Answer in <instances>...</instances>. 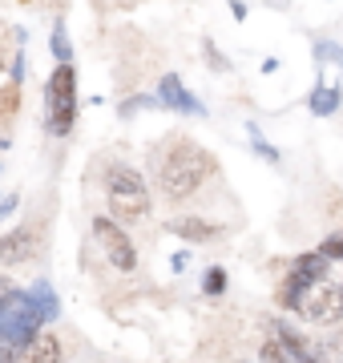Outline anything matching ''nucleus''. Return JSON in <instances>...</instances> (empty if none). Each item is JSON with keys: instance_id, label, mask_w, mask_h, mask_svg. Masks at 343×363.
<instances>
[{"instance_id": "bb28decb", "label": "nucleus", "mask_w": 343, "mask_h": 363, "mask_svg": "<svg viewBox=\"0 0 343 363\" xmlns=\"http://www.w3.org/2000/svg\"><path fill=\"white\" fill-rule=\"evenodd\" d=\"M247 13H251V9H247L242 0H230V16H235V21H247Z\"/></svg>"}, {"instance_id": "ddd939ff", "label": "nucleus", "mask_w": 343, "mask_h": 363, "mask_svg": "<svg viewBox=\"0 0 343 363\" xmlns=\"http://www.w3.org/2000/svg\"><path fill=\"white\" fill-rule=\"evenodd\" d=\"M339 105H343V89H339V85H323V81H319L315 89L307 93V109H311V117L339 113Z\"/></svg>"}, {"instance_id": "1a4fd4ad", "label": "nucleus", "mask_w": 343, "mask_h": 363, "mask_svg": "<svg viewBox=\"0 0 343 363\" xmlns=\"http://www.w3.org/2000/svg\"><path fill=\"white\" fill-rule=\"evenodd\" d=\"M37 250V234L33 226H16V230L0 234V267H16V262H28Z\"/></svg>"}, {"instance_id": "c85d7f7f", "label": "nucleus", "mask_w": 343, "mask_h": 363, "mask_svg": "<svg viewBox=\"0 0 343 363\" xmlns=\"http://www.w3.org/2000/svg\"><path fill=\"white\" fill-rule=\"evenodd\" d=\"M263 4H266V9H275V13H287V9H291V0H263Z\"/></svg>"}, {"instance_id": "b1692460", "label": "nucleus", "mask_w": 343, "mask_h": 363, "mask_svg": "<svg viewBox=\"0 0 343 363\" xmlns=\"http://www.w3.org/2000/svg\"><path fill=\"white\" fill-rule=\"evenodd\" d=\"M21 105V85H4L0 89V117H13Z\"/></svg>"}, {"instance_id": "dca6fc26", "label": "nucleus", "mask_w": 343, "mask_h": 363, "mask_svg": "<svg viewBox=\"0 0 343 363\" xmlns=\"http://www.w3.org/2000/svg\"><path fill=\"white\" fill-rule=\"evenodd\" d=\"M303 295H307V283L299 274H287V283L279 286V307H283V311H299Z\"/></svg>"}, {"instance_id": "4468645a", "label": "nucleus", "mask_w": 343, "mask_h": 363, "mask_svg": "<svg viewBox=\"0 0 343 363\" xmlns=\"http://www.w3.org/2000/svg\"><path fill=\"white\" fill-rule=\"evenodd\" d=\"M28 298H33V307L40 311V319H45V323H53L57 315H61V298H57V291L45 283V279H37V283H33Z\"/></svg>"}, {"instance_id": "4be33fe9", "label": "nucleus", "mask_w": 343, "mask_h": 363, "mask_svg": "<svg viewBox=\"0 0 343 363\" xmlns=\"http://www.w3.org/2000/svg\"><path fill=\"white\" fill-rule=\"evenodd\" d=\"M202 291H206L210 298L223 295V291H226V271H223V267H210V271H206V279H202Z\"/></svg>"}, {"instance_id": "f03ea898", "label": "nucleus", "mask_w": 343, "mask_h": 363, "mask_svg": "<svg viewBox=\"0 0 343 363\" xmlns=\"http://www.w3.org/2000/svg\"><path fill=\"white\" fill-rule=\"evenodd\" d=\"M106 206L113 222H137L150 214V190L133 166H109L106 169Z\"/></svg>"}, {"instance_id": "f3484780", "label": "nucleus", "mask_w": 343, "mask_h": 363, "mask_svg": "<svg viewBox=\"0 0 343 363\" xmlns=\"http://www.w3.org/2000/svg\"><path fill=\"white\" fill-rule=\"evenodd\" d=\"M49 52H53L57 65H73V40L65 33V21H57L53 25V37H49Z\"/></svg>"}, {"instance_id": "423d86ee", "label": "nucleus", "mask_w": 343, "mask_h": 363, "mask_svg": "<svg viewBox=\"0 0 343 363\" xmlns=\"http://www.w3.org/2000/svg\"><path fill=\"white\" fill-rule=\"evenodd\" d=\"M266 331H271V339L259 347V359L263 363H315V355H311V347H307V339L299 335L291 323L271 319Z\"/></svg>"}, {"instance_id": "412c9836", "label": "nucleus", "mask_w": 343, "mask_h": 363, "mask_svg": "<svg viewBox=\"0 0 343 363\" xmlns=\"http://www.w3.org/2000/svg\"><path fill=\"white\" fill-rule=\"evenodd\" d=\"M202 61H206V69H210V73H230V61L218 52V45H214L210 37H202Z\"/></svg>"}, {"instance_id": "6ab92c4d", "label": "nucleus", "mask_w": 343, "mask_h": 363, "mask_svg": "<svg viewBox=\"0 0 343 363\" xmlns=\"http://www.w3.org/2000/svg\"><path fill=\"white\" fill-rule=\"evenodd\" d=\"M142 109H158V97H150V93H133V97H125V101L118 105V117L121 121H130V117H137Z\"/></svg>"}, {"instance_id": "393cba45", "label": "nucleus", "mask_w": 343, "mask_h": 363, "mask_svg": "<svg viewBox=\"0 0 343 363\" xmlns=\"http://www.w3.org/2000/svg\"><path fill=\"white\" fill-rule=\"evenodd\" d=\"M16 206H21V194H4V198H0V218H9Z\"/></svg>"}, {"instance_id": "c756f323", "label": "nucleus", "mask_w": 343, "mask_h": 363, "mask_svg": "<svg viewBox=\"0 0 343 363\" xmlns=\"http://www.w3.org/2000/svg\"><path fill=\"white\" fill-rule=\"evenodd\" d=\"M4 150H9V142H4V138H0V154H4Z\"/></svg>"}, {"instance_id": "20e7f679", "label": "nucleus", "mask_w": 343, "mask_h": 363, "mask_svg": "<svg viewBox=\"0 0 343 363\" xmlns=\"http://www.w3.org/2000/svg\"><path fill=\"white\" fill-rule=\"evenodd\" d=\"M40 327H45V319H40V311L33 307L28 291H16L13 286L9 295L0 298V339L13 351L33 343V339L40 335Z\"/></svg>"}, {"instance_id": "9b49d317", "label": "nucleus", "mask_w": 343, "mask_h": 363, "mask_svg": "<svg viewBox=\"0 0 343 363\" xmlns=\"http://www.w3.org/2000/svg\"><path fill=\"white\" fill-rule=\"evenodd\" d=\"M166 230L178 234V238H186V242L194 247V242H210V238H218V234H223V226H214V222H206V218H194V214H186V218H174Z\"/></svg>"}, {"instance_id": "aec40b11", "label": "nucleus", "mask_w": 343, "mask_h": 363, "mask_svg": "<svg viewBox=\"0 0 343 363\" xmlns=\"http://www.w3.org/2000/svg\"><path fill=\"white\" fill-rule=\"evenodd\" d=\"M315 65H339L343 69V45L339 40H315Z\"/></svg>"}, {"instance_id": "cd10ccee", "label": "nucleus", "mask_w": 343, "mask_h": 363, "mask_svg": "<svg viewBox=\"0 0 343 363\" xmlns=\"http://www.w3.org/2000/svg\"><path fill=\"white\" fill-rule=\"evenodd\" d=\"M186 267H190V250H178L174 255V271H186Z\"/></svg>"}, {"instance_id": "a878e982", "label": "nucleus", "mask_w": 343, "mask_h": 363, "mask_svg": "<svg viewBox=\"0 0 343 363\" xmlns=\"http://www.w3.org/2000/svg\"><path fill=\"white\" fill-rule=\"evenodd\" d=\"M21 81H25V52L13 57V85H21Z\"/></svg>"}, {"instance_id": "5701e85b", "label": "nucleus", "mask_w": 343, "mask_h": 363, "mask_svg": "<svg viewBox=\"0 0 343 363\" xmlns=\"http://www.w3.org/2000/svg\"><path fill=\"white\" fill-rule=\"evenodd\" d=\"M319 255H323L327 262H343V230L327 234V238H323V247H319Z\"/></svg>"}, {"instance_id": "7c9ffc66", "label": "nucleus", "mask_w": 343, "mask_h": 363, "mask_svg": "<svg viewBox=\"0 0 343 363\" xmlns=\"http://www.w3.org/2000/svg\"><path fill=\"white\" fill-rule=\"evenodd\" d=\"M0 73H4V57H0Z\"/></svg>"}, {"instance_id": "7ed1b4c3", "label": "nucleus", "mask_w": 343, "mask_h": 363, "mask_svg": "<svg viewBox=\"0 0 343 363\" xmlns=\"http://www.w3.org/2000/svg\"><path fill=\"white\" fill-rule=\"evenodd\" d=\"M77 69L73 65H57L49 85H45V130L53 138H69L77 125Z\"/></svg>"}, {"instance_id": "f8f14e48", "label": "nucleus", "mask_w": 343, "mask_h": 363, "mask_svg": "<svg viewBox=\"0 0 343 363\" xmlns=\"http://www.w3.org/2000/svg\"><path fill=\"white\" fill-rule=\"evenodd\" d=\"M327 271H331V262L319 255V250H307V255H295V262H291V274H299L307 286H315V283H327Z\"/></svg>"}, {"instance_id": "a211bd4d", "label": "nucleus", "mask_w": 343, "mask_h": 363, "mask_svg": "<svg viewBox=\"0 0 343 363\" xmlns=\"http://www.w3.org/2000/svg\"><path fill=\"white\" fill-rule=\"evenodd\" d=\"M247 133H251V150L263 157V162H271V166H279V162H283V154H279L275 145L266 142L263 133H259V125H254V121H247Z\"/></svg>"}, {"instance_id": "0eeeda50", "label": "nucleus", "mask_w": 343, "mask_h": 363, "mask_svg": "<svg viewBox=\"0 0 343 363\" xmlns=\"http://www.w3.org/2000/svg\"><path fill=\"white\" fill-rule=\"evenodd\" d=\"M93 238L101 242V250H106V259L118 267V271L130 274L133 267H137V250H133L130 234L121 230V222L113 218H93Z\"/></svg>"}, {"instance_id": "6e6552de", "label": "nucleus", "mask_w": 343, "mask_h": 363, "mask_svg": "<svg viewBox=\"0 0 343 363\" xmlns=\"http://www.w3.org/2000/svg\"><path fill=\"white\" fill-rule=\"evenodd\" d=\"M158 105L162 109H174V113H194V117H206V105L194 97V93L182 85V77L178 73H162V81H158Z\"/></svg>"}, {"instance_id": "2eb2a0df", "label": "nucleus", "mask_w": 343, "mask_h": 363, "mask_svg": "<svg viewBox=\"0 0 343 363\" xmlns=\"http://www.w3.org/2000/svg\"><path fill=\"white\" fill-rule=\"evenodd\" d=\"M311 355H315V363H343V327L323 331V339L311 347Z\"/></svg>"}, {"instance_id": "9d476101", "label": "nucleus", "mask_w": 343, "mask_h": 363, "mask_svg": "<svg viewBox=\"0 0 343 363\" xmlns=\"http://www.w3.org/2000/svg\"><path fill=\"white\" fill-rule=\"evenodd\" d=\"M13 363H61V343H57V335L40 331L33 343L13 351Z\"/></svg>"}, {"instance_id": "f257e3e1", "label": "nucleus", "mask_w": 343, "mask_h": 363, "mask_svg": "<svg viewBox=\"0 0 343 363\" xmlns=\"http://www.w3.org/2000/svg\"><path fill=\"white\" fill-rule=\"evenodd\" d=\"M150 166H154V182H158L162 194L182 202L214 174V157H210V150H202L194 142H174L166 154L150 157Z\"/></svg>"}, {"instance_id": "39448f33", "label": "nucleus", "mask_w": 343, "mask_h": 363, "mask_svg": "<svg viewBox=\"0 0 343 363\" xmlns=\"http://www.w3.org/2000/svg\"><path fill=\"white\" fill-rule=\"evenodd\" d=\"M299 319L315 327H339L343 319V279H327V283L307 286L303 303H299Z\"/></svg>"}]
</instances>
